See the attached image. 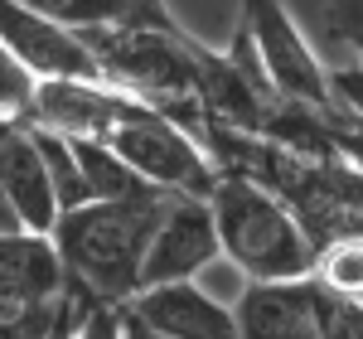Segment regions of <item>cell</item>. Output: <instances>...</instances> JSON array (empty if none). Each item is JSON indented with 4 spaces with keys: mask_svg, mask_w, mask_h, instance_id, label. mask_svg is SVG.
Masks as SVG:
<instances>
[{
    "mask_svg": "<svg viewBox=\"0 0 363 339\" xmlns=\"http://www.w3.org/2000/svg\"><path fill=\"white\" fill-rule=\"evenodd\" d=\"M0 44L34 78H102L97 54L73 25L34 10L25 0H0Z\"/></svg>",
    "mask_w": 363,
    "mask_h": 339,
    "instance_id": "5",
    "label": "cell"
},
{
    "mask_svg": "<svg viewBox=\"0 0 363 339\" xmlns=\"http://www.w3.org/2000/svg\"><path fill=\"white\" fill-rule=\"evenodd\" d=\"M213 223L223 257L247 282H281V277H306L315 267L306 228L286 209V199L272 194L247 174H218L213 184Z\"/></svg>",
    "mask_w": 363,
    "mask_h": 339,
    "instance_id": "2",
    "label": "cell"
},
{
    "mask_svg": "<svg viewBox=\"0 0 363 339\" xmlns=\"http://www.w3.org/2000/svg\"><path fill=\"white\" fill-rule=\"evenodd\" d=\"M34 126V141H39V155H44V170H49V184H54V199H58V213L63 209H73V204H83L87 194V179L83 170H78V155H73V145L63 131L54 126H39V121H29Z\"/></svg>",
    "mask_w": 363,
    "mask_h": 339,
    "instance_id": "15",
    "label": "cell"
},
{
    "mask_svg": "<svg viewBox=\"0 0 363 339\" xmlns=\"http://www.w3.org/2000/svg\"><path fill=\"white\" fill-rule=\"evenodd\" d=\"M315 296L320 282L315 277H281V282H247L233 320L238 335L247 339H320V320H315Z\"/></svg>",
    "mask_w": 363,
    "mask_h": 339,
    "instance_id": "10",
    "label": "cell"
},
{
    "mask_svg": "<svg viewBox=\"0 0 363 339\" xmlns=\"http://www.w3.org/2000/svg\"><path fill=\"white\" fill-rule=\"evenodd\" d=\"M107 141L121 150V160L136 170L145 184L169 189V194H199L208 199L218 184V165L208 160V150L199 145L189 126H179L160 107H140L136 116L116 121Z\"/></svg>",
    "mask_w": 363,
    "mask_h": 339,
    "instance_id": "3",
    "label": "cell"
},
{
    "mask_svg": "<svg viewBox=\"0 0 363 339\" xmlns=\"http://www.w3.org/2000/svg\"><path fill=\"white\" fill-rule=\"evenodd\" d=\"M5 228H20V218H15L10 199H5V189H0V233H5Z\"/></svg>",
    "mask_w": 363,
    "mask_h": 339,
    "instance_id": "21",
    "label": "cell"
},
{
    "mask_svg": "<svg viewBox=\"0 0 363 339\" xmlns=\"http://www.w3.org/2000/svg\"><path fill=\"white\" fill-rule=\"evenodd\" d=\"M68 145L78 155V170H83L92 199H121V194H136V189H150L136 170L121 160V150L107 136H68Z\"/></svg>",
    "mask_w": 363,
    "mask_h": 339,
    "instance_id": "14",
    "label": "cell"
},
{
    "mask_svg": "<svg viewBox=\"0 0 363 339\" xmlns=\"http://www.w3.org/2000/svg\"><path fill=\"white\" fill-rule=\"evenodd\" d=\"M315 320H320V339H363V296H339L320 286Z\"/></svg>",
    "mask_w": 363,
    "mask_h": 339,
    "instance_id": "17",
    "label": "cell"
},
{
    "mask_svg": "<svg viewBox=\"0 0 363 339\" xmlns=\"http://www.w3.org/2000/svg\"><path fill=\"white\" fill-rule=\"evenodd\" d=\"M0 189L10 199L20 228L54 233L58 199H54V184H49V170H44L29 116H0Z\"/></svg>",
    "mask_w": 363,
    "mask_h": 339,
    "instance_id": "9",
    "label": "cell"
},
{
    "mask_svg": "<svg viewBox=\"0 0 363 339\" xmlns=\"http://www.w3.org/2000/svg\"><path fill=\"white\" fill-rule=\"evenodd\" d=\"M325 29L363 63V0H325Z\"/></svg>",
    "mask_w": 363,
    "mask_h": 339,
    "instance_id": "19",
    "label": "cell"
},
{
    "mask_svg": "<svg viewBox=\"0 0 363 339\" xmlns=\"http://www.w3.org/2000/svg\"><path fill=\"white\" fill-rule=\"evenodd\" d=\"M140 107H150V102L107 78H39L29 121L54 126L63 136H112L116 121L136 116Z\"/></svg>",
    "mask_w": 363,
    "mask_h": 339,
    "instance_id": "6",
    "label": "cell"
},
{
    "mask_svg": "<svg viewBox=\"0 0 363 339\" xmlns=\"http://www.w3.org/2000/svg\"><path fill=\"white\" fill-rule=\"evenodd\" d=\"M330 87H335L339 107L363 116V63H354V68H330Z\"/></svg>",
    "mask_w": 363,
    "mask_h": 339,
    "instance_id": "20",
    "label": "cell"
},
{
    "mask_svg": "<svg viewBox=\"0 0 363 339\" xmlns=\"http://www.w3.org/2000/svg\"><path fill=\"white\" fill-rule=\"evenodd\" d=\"M238 25L252 34L277 97L310 102V107H335L339 102L335 87H330V68L310 49L306 29L296 25V15L286 10V0H242V20Z\"/></svg>",
    "mask_w": 363,
    "mask_h": 339,
    "instance_id": "4",
    "label": "cell"
},
{
    "mask_svg": "<svg viewBox=\"0 0 363 339\" xmlns=\"http://www.w3.org/2000/svg\"><path fill=\"white\" fill-rule=\"evenodd\" d=\"M126 311L136 315L140 335H160V339H233L238 335L233 306L213 301L194 277L136 286L126 296Z\"/></svg>",
    "mask_w": 363,
    "mask_h": 339,
    "instance_id": "8",
    "label": "cell"
},
{
    "mask_svg": "<svg viewBox=\"0 0 363 339\" xmlns=\"http://www.w3.org/2000/svg\"><path fill=\"white\" fill-rule=\"evenodd\" d=\"M63 291V257L49 233L5 228L0 233V320L25 306L54 301Z\"/></svg>",
    "mask_w": 363,
    "mask_h": 339,
    "instance_id": "12",
    "label": "cell"
},
{
    "mask_svg": "<svg viewBox=\"0 0 363 339\" xmlns=\"http://www.w3.org/2000/svg\"><path fill=\"white\" fill-rule=\"evenodd\" d=\"M218 223H213V204L199 194H169L165 213L150 233V248L140 262V286L150 282H179L199 277L208 262H218Z\"/></svg>",
    "mask_w": 363,
    "mask_h": 339,
    "instance_id": "7",
    "label": "cell"
},
{
    "mask_svg": "<svg viewBox=\"0 0 363 339\" xmlns=\"http://www.w3.org/2000/svg\"><path fill=\"white\" fill-rule=\"evenodd\" d=\"M34 10L54 15L63 25H155V29H184L165 10V0H25Z\"/></svg>",
    "mask_w": 363,
    "mask_h": 339,
    "instance_id": "13",
    "label": "cell"
},
{
    "mask_svg": "<svg viewBox=\"0 0 363 339\" xmlns=\"http://www.w3.org/2000/svg\"><path fill=\"white\" fill-rule=\"evenodd\" d=\"M310 277L339 296H363V238H339L315 252Z\"/></svg>",
    "mask_w": 363,
    "mask_h": 339,
    "instance_id": "16",
    "label": "cell"
},
{
    "mask_svg": "<svg viewBox=\"0 0 363 339\" xmlns=\"http://www.w3.org/2000/svg\"><path fill=\"white\" fill-rule=\"evenodd\" d=\"M189 78H194V102L208 121L223 126H242V131H262V116L277 97H267L262 87L247 83V73L233 63L228 54L199 44L189 34Z\"/></svg>",
    "mask_w": 363,
    "mask_h": 339,
    "instance_id": "11",
    "label": "cell"
},
{
    "mask_svg": "<svg viewBox=\"0 0 363 339\" xmlns=\"http://www.w3.org/2000/svg\"><path fill=\"white\" fill-rule=\"evenodd\" d=\"M169 189H136L121 199H83L63 209L54 223V248L63 272H73L107 301H126L140 286V262L150 248V233L165 213Z\"/></svg>",
    "mask_w": 363,
    "mask_h": 339,
    "instance_id": "1",
    "label": "cell"
},
{
    "mask_svg": "<svg viewBox=\"0 0 363 339\" xmlns=\"http://www.w3.org/2000/svg\"><path fill=\"white\" fill-rule=\"evenodd\" d=\"M34 73H29L20 58L0 44V116H29V102H34Z\"/></svg>",
    "mask_w": 363,
    "mask_h": 339,
    "instance_id": "18",
    "label": "cell"
}]
</instances>
